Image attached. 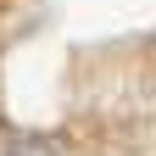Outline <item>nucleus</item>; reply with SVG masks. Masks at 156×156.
<instances>
[{"label": "nucleus", "instance_id": "obj_1", "mask_svg": "<svg viewBox=\"0 0 156 156\" xmlns=\"http://www.w3.org/2000/svg\"><path fill=\"white\" fill-rule=\"evenodd\" d=\"M6 156H50V145H45V140H17Z\"/></svg>", "mask_w": 156, "mask_h": 156}]
</instances>
